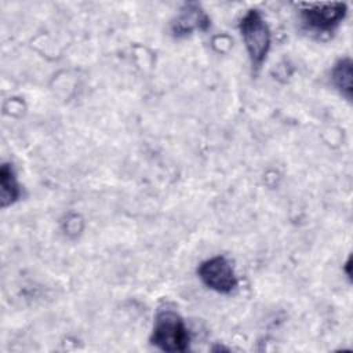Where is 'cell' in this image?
I'll return each mask as SVG.
<instances>
[{
  "instance_id": "obj_1",
  "label": "cell",
  "mask_w": 353,
  "mask_h": 353,
  "mask_svg": "<svg viewBox=\"0 0 353 353\" xmlns=\"http://www.w3.org/2000/svg\"><path fill=\"white\" fill-rule=\"evenodd\" d=\"M150 341L164 352H185L190 338L179 314L172 310H160L154 320Z\"/></svg>"
},
{
  "instance_id": "obj_2",
  "label": "cell",
  "mask_w": 353,
  "mask_h": 353,
  "mask_svg": "<svg viewBox=\"0 0 353 353\" xmlns=\"http://www.w3.org/2000/svg\"><path fill=\"white\" fill-rule=\"evenodd\" d=\"M240 32L252 65L259 66L270 47V32L258 10H250L241 18Z\"/></svg>"
},
{
  "instance_id": "obj_3",
  "label": "cell",
  "mask_w": 353,
  "mask_h": 353,
  "mask_svg": "<svg viewBox=\"0 0 353 353\" xmlns=\"http://www.w3.org/2000/svg\"><path fill=\"white\" fill-rule=\"evenodd\" d=\"M306 25L316 30H331L346 14L345 3H302L299 4Z\"/></svg>"
},
{
  "instance_id": "obj_4",
  "label": "cell",
  "mask_w": 353,
  "mask_h": 353,
  "mask_svg": "<svg viewBox=\"0 0 353 353\" xmlns=\"http://www.w3.org/2000/svg\"><path fill=\"white\" fill-rule=\"evenodd\" d=\"M197 273L207 287L222 294L230 292L237 284L233 268L223 256H214L204 261L199 266Z\"/></svg>"
},
{
  "instance_id": "obj_5",
  "label": "cell",
  "mask_w": 353,
  "mask_h": 353,
  "mask_svg": "<svg viewBox=\"0 0 353 353\" xmlns=\"http://www.w3.org/2000/svg\"><path fill=\"white\" fill-rule=\"evenodd\" d=\"M210 26V19L197 3H186L179 11V15L172 22V33L185 36L199 29L205 30Z\"/></svg>"
},
{
  "instance_id": "obj_6",
  "label": "cell",
  "mask_w": 353,
  "mask_h": 353,
  "mask_svg": "<svg viewBox=\"0 0 353 353\" xmlns=\"http://www.w3.org/2000/svg\"><path fill=\"white\" fill-rule=\"evenodd\" d=\"M19 196V186L17 183V178L12 167L8 164H3L0 168V197L1 205L7 207L12 204Z\"/></svg>"
},
{
  "instance_id": "obj_7",
  "label": "cell",
  "mask_w": 353,
  "mask_h": 353,
  "mask_svg": "<svg viewBox=\"0 0 353 353\" xmlns=\"http://www.w3.org/2000/svg\"><path fill=\"white\" fill-rule=\"evenodd\" d=\"M332 81L347 98L352 97V62L349 58H343L336 62L332 69Z\"/></svg>"
}]
</instances>
